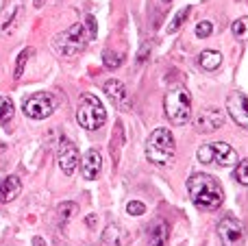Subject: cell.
Segmentation results:
<instances>
[{
    "label": "cell",
    "instance_id": "cell-23",
    "mask_svg": "<svg viewBox=\"0 0 248 246\" xmlns=\"http://www.w3.org/2000/svg\"><path fill=\"white\" fill-rule=\"evenodd\" d=\"M246 172H248V159H242V161H237L235 164V181L237 183H242V185H248V177H246Z\"/></svg>",
    "mask_w": 248,
    "mask_h": 246
},
{
    "label": "cell",
    "instance_id": "cell-10",
    "mask_svg": "<svg viewBox=\"0 0 248 246\" xmlns=\"http://www.w3.org/2000/svg\"><path fill=\"white\" fill-rule=\"evenodd\" d=\"M222 124H224V111L220 107L202 109L196 116V120H194V126H196L198 133H214V131L222 129Z\"/></svg>",
    "mask_w": 248,
    "mask_h": 246
},
{
    "label": "cell",
    "instance_id": "cell-8",
    "mask_svg": "<svg viewBox=\"0 0 248 246\" xmlns=\"http://www.w3.org/2000/svg\"><path fill=\"white\" fill-rule=\"evenodd\" d=\"M218 238L222 246H240L244 244V225L237 220L235 216L227 214L222 220L218 222Z\"/></svg>",
    "mask_w": 248,
    "mask_h": 246
},
{
    "label": "cell",
    "instance_id": "cell-22",
    "mask_svg": "<svg viewBox=\"0 0 248 246\" xmlns=\"http://www.w3.org/2000/svg\"><path fill=\"white\" fill-rule=\"evenodd\" d=\"M31 55H35V50L33 48H24V50L17 55V61H16V70H13V78H22V74H24V65H26V61H29V57Z\"/></svg>",
    "mask_w": 248,
    "mask_h": 246
},
{
    "label": "cell",
    "instance_id": "cell-24",
    "mask_svg": "<svg viewBox=\"0 0 248 246\" xmlns=\"http://www.w3.org/2000/svg\"><path fill=\"white\" fill-rule=\"evenodd\" d=\"M103 61H105L107 68L116 70V68H120V63H122V55H118V52H113V50H105L103 52Z\"/></svg>",
    "mask_w": 248,
    "mask_h": 246
},
{
    "label": "cell",
    "instance_id": "cell-12",
    "mask_svg": "<svg viewBox=\"0 0 248 246\" xmlns=\"http://www.w3.org/2000/svg\"><path fill=\"white\" fill-rule=\"evenodd\" d=\"M78 161H81V155H78V148L74 146V142L70 139H63L59 148V168L65 177H72L78 168Z\"/></svg>",
    "mask_w": 248,
    "mask_h": 246
},
{
    "label": "cell",
    "instance_id": "cell-28",
    "mask_svg": "<svg viewBox=\"0 0 248 246\" xmlns=\"http://www.w3.org/2000/svg\"><path fill=\"white\" fill-rule=\"evenodd\" d=\"M85 24L90 26V33H87V37H90V39H96V20H94V15H87V17H85Z\"/></svg>",
    "mask_w": 248,
    "mask_h": 246
},
{
    "label": "cell",
    "instance_id": "cell-19",
    "mask_svg": "<svg viewBox=\"0 0 248 246\" xmlns=\"http://www.w3.org/2000/svg\"><path fill=\"white\" fill-rule=\"evenodd\" d=\"M77 214H78V203H74V200H65V203H61L59 207H57V216H59L61 225L70 222Z\"/></svg>",
    "mask_w": 248,
    "mask_h": 246
},
{
    "label": "cell",
    "instance_id": "cell-3",
    "mask_svg": "<svg viewBox=\"0 0 248 246\" xmlns=\"http://www.w3.org/2000/svg\"><path fill=\"white\" fill-rule=\"evenodd\" d=\"M166 116L172 124H187L192 116V96L183 85H174L163 100Z\"/></svg>",
    "mask_w": 248,
    "mask_h": 246
},
{
    "label": "cell",
    "instance_id": "cell-14",
    "mask_svg": "<svg viewBox=\"0 0 248 246\" xmlns=\"http://www.w3.org/2000/svg\"><path fill=\"white\" fill-rule=\"evenodd\" d=\"M22 192V181L20 177H16V174H7V177L0 181V203H11V200H16L17 196H20Z\"/></svg>",
    "mask_w": 248,
    "mask_h": 246
},
{
    "label": "cell",
    "instance_id": "cell-16",
    "mask_svg": "<svg viewBox=\"0 0 248 246\" xmlns=\"http://www.w3.org/2000/svg\"><path fill=\"white\" fill-rule=\"evenodd\" d=\"M103 242L107 246H126L128 244V233H126L124 227L111 222V225L105 229V233H103Z\"/></svg>",
    "mask_w": 248,
    "mask_h": 246
},
{
    "label": "cell",
    "instance_id": "cell-21",
    "mask_svg": "<svg viewBox=\"0 0 248 246\" xmlns=\"http://www.w3.org/2000/svg\"><path fill=\"white\" fill-rule=\"evenodd\" d=\"M189 13H192V7H183V9H181V11L176 13L174 17H172L170 24H168V29H166L168 33H176V31H179L181 26H183V22L189 17Z\"/></svg>",
    "mask_w": 248,
    "mask_h": 246
},
{
    "label": "cell",
    "instance_id": "cell-11",
    "mask_svg": "<svg viewBox=\"0 0 248 246\" xmlns=\"http://www.w3.org/2000/svg\"><path fill=\"white\" fill-rule=\"evenodd\" d=\"M246 105H248V98H246L244 92L235 90V92H231V94H229L227 111H229V116L233 118V122H235V124H240L242 129H246V126H248V109H246Z\"/></svg>",
    "mask_w": 248,
    "mask_h": 246
},
{
    "label": "cell",
    "instance_id": "cell-31",
    "mask_svg": "<svg viewBox=\"0 0 248 246\" xmlns=\"http://www.w3.org/2000/svg\"><path fill=\"white\" fill-rule=\"evenodd\" d=\"M4 151H7V146H4V142H0V157L4 155Z\"/></svg>",
    "mask_w": 248,
    "mask_h": 246
},
{
    "label": "cell",
    "instance_id": "cell-20",
    "mask_svg": "<svg viewBox=\"0 0 248 246\" xmlns=\"http://www.w3.org/2000/svg\"><path fill=\"white\" fill-rule=\"evenodd\" d=\"M13 113H16V107H13L11 98L0 96V124H9L13 120Z\"/></svg>",
    "mask_w": 248,
    "mask_h": 246
},
{
    "label": "cell",
    "instance_id": "cell-2",
    "mask_svg": "<svg viewBox=\"0 0 248 246\" xmlns=\"http://www.w3.org/2000/svg\"><path fill=\"white\" fill-rule=\"evenodd\" d=\"M146 159L155 166H170L176 155V142L170 129H155L146 139Z\"/></svg>",
    "mask_w": 248,
    "mask_h": 246
},
{
    "label": "cell",
    "instance_id": "cell-25",
    "mask_svg": "<svg viewBox=\"0 0 248 246\" xmlns=\"http://www.w3.org/2000/svg\"><path fill=\"white\" fill-rule=\"evenodd\" d=\"M194 33H196L198 39H205V37H209V35L214 33V24H211L209 20H202V22H198L196 24V31H194Z\"/></svg>",
    "mask_w": 248,
    "mask_h": 246
},
{
    "label": "cell",
    "instance_id": "cell-7",
    "mask_svg": "<svg viewBox=\"0 0 248 246\" xmlns=\"http://www.w3.org/2000/svg\"><path fill=\"white\" fill-rule=\"evenodd\" d=\"M22 109H24L26 118H31V120H46V118H50L52 113H55L57 100H55V96L48 94V92H37V94L29 96V98L24 100Z\"/></svg>",
    "mask_w": 248,
    "mask_h": 246
},
{
    "label": "cell",
    "instance_id": "cell-18",
    "mask_svg": "<svg viewBox=\"0 0 248 246\" xmlns=\"http://www.w3.org/2000/svg\"><path fill=\"white\" fill-rule=\"evenodd\" d=\"M198 63H201L202 70L214 72V70H218L220 65H222V55H220L218 50H202L201 55H198Z\"/></svg>",
    "mask_w": 248,
    "mask_h": 246
},
{
    "label": "cell",
    "instance_id": "cell-27",
    "mask_svg": "<svg viewBox=\"0 0 248 246\" xmlns=\"http://www.w3.org/2000/svg\"><path fill=\"white\" fill-rule=\"evenodd\" d=\"M233 35L240 39L246 37V17H240V20L233 22Z\"/></svg>",
    "mask_w": 248,
    "mask_h": 246
},
{
    "label": "cell",
    "instance_id": "cell-13",
    "mask_svg": "<svg viewBox=\"0 0 248 246\" xmlns=\"http://www.w3.org/2000/svg\"><path fill=\"white\" fill-rule=\"evenodd\" d=\"M78 164H81V172L87 181H96V179L100 177V172H103V155H100L96 148L87 151L85 157H81Z\"/></svg>",
    "mask_w": 248,
    "mask_h": 246
},
{
    "label": "cell",
    "instance_id": "cell-29",
    "mask_svg": "<svg viewBox=\"0 0 248 246\" xmlns=\"http://www.w3.org/2000/svg\"><path fill=\"white\" fill-rule=\"evenodd\" d=\"M33 244H35V246H46V242H44L42 238H33Z\"/></svg>",
    "mask_w": 248,
    "mask_h": 246
},
{
    "label": "cell",
    "instance_id": "cell-32",
    "mask_svg": "<svg viewBox=\"0 0 248 246\" xmlns=\"http://www.w3.org/2000/svg\"><path fill=\"white\" fill-rule=\"evenodd\" d=\"M163 2H172V0H163Z\"/></svg>",
    "mask_w": 248,
    "mask_h": 246
},
{
    "label": "cell",
    "instance_id": "cell-9",
    "mask_svg": "<svg viewBox=\"0 0 248 246\" xmlns=\"http://www.w3.org/2000/svg\"><path fill=\"white\" fill-rule=\"evenodd\" d=\"M22 13H24V2L22 0H7L0 11V33L11 35L16 31L17 22H20Z\"/></svg>",
    "mask_w": 248,
    "mask_h": 246
},
{
    "label": "cell",
    "instance_id": "cell-26",
    "mask_svg": "<svg viewBox=\"0 0 248 246\" xmlns=\"http://www.w3.org/2000/svg\"><path fill=\"white\" fill-rule=\"evenodd\" d=\"M126 214L128 216H144L146 214V205L141 200H128L126 203Z\"/></svg>",
    "mask_w": 248,
    "mask_h": 246
},
{
    "label": "cell",
    "instance_id": "cell-1",
    "mask_svg": "<svg viewBox=\"0 0 248 246\" xmlns=\"http://www.w3.org/2000/svg\"><path fill=\"white\" fill-rule=\"evenodd\" d=\"M187 192L192 203L205 212H216L224 203V192L220 183L205 172H196L187 179Z\"/></svg>",
    "mask_w": 248,
    "mask_h": 246
},
{
    "label": "cell",
    "instance_id": "cell-15",
    "mask_svg": "<svg viewBox=\"0 0 248 246\" xmlns=\"http://www.w3.org/2000/svg\"><path fill=\"white\" fill-rule=\"evenodd\" d=\"M170 240V227L166 220H155L148 231V246H168Z\"/></svg>",
    "mask_w": 248,
    "mask_h": 246
},
{
    "label": "cell",
    "instance_id": "cell-5",
    "mask_svg": "<svg viewBox=\"0 0 248 246\" xmlns=\"http://www.w3.org/2000/svg\"><path fill=\"white\" fill-rule=\"evenodd\" d=\"M85 46H87V33H85V24H81V22L72 24L68 31L59 33L52 39V48L61 57H74L85 50Z\"/></svg>",
    "mask_w": 248,
    "mask_h": 246
},
{
    "label": "cell",
    "instance_id": "cell-4",
    "mask_svg": "<svg viewBox=\"0 0 248 246\" xmlns=\"http://www.w3.org/2000/svg\"><path fill=\"white\" fill-rule=\"evenodd\" d=\"M77 120L85 131H98L107 120L103 100L94 94H83L77 107Z\"/></svg>",
    "mask_w": 248,
    "mask_h": 246
},
{
    "label": "cell",
    "instance_id": "cell-6",
    "mask_svg": "<svg viewBox=\"0 0 248 246\" xmlns=\"http://www.w3.org/2000/svg\"><path fill=\"white\" fill-rule=\"evenodd\" d=\"M198 161L207 166H220V168H231L240 161V155L235 153V148L229 146L227 142H209L202 144L198 148Z\"/></svg>",
    "mask_w": 248,
    "mask_h": 246
},
{
    "label": "cell",
    "instance_id": "cell-30",
    "mask_svg": "<svg viewBox=\"0 0 248 246\" xmlns=\"http://www.w3.org/2000/svg\"><path fill=\"white\" fill-rule=\"evenodd\" d=\"M94 222H96V216H90V218H87V225H90V227H94Z\"/></svg>",
    "mask_w": 248,
    "mask_h": 246
},
{
    "label": "cell",
    "instance_id": "cell-17",
    "mask_svg": "<svg viewBox=\"0 0 248 246\" xmlns=\"http://www.w3.org/2000/svg\"><path fill=\"white\" fill-rule=\"evenodd\" d=\"M103 90H105L107 98L111 100L113 105H122L124 100H126V90H124V83H120L118 78H109V81H105Z\"/></svg>",
    "mask_w": 248,
    "mask_h": 246
}]
</instances>
